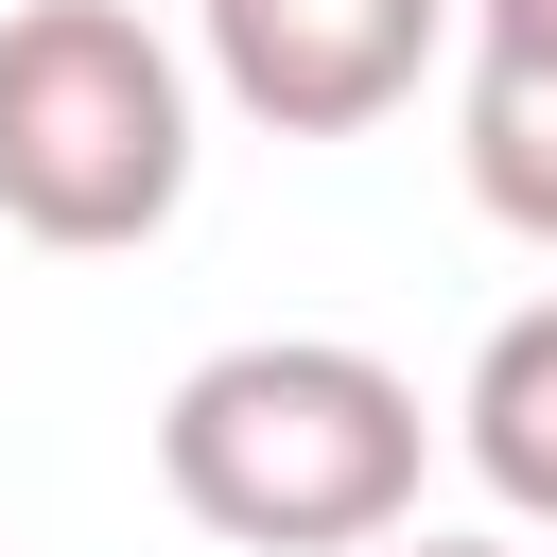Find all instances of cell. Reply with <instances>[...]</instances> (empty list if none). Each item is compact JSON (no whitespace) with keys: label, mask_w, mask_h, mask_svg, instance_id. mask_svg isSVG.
Here are the masks:
<instances>
[{"label":"cell","mask_w":557,"mask_h":557,"mask_svg":"<svg viewBox=\"0 0 557 557\" xmlns=\"http://www.w3.org/2000/svg\"><path fill=\"white\" fill-rule=\"evenodd\" d=\"M418 383L348 331H244L157 400V487L244 557H383L418 522Z\"/></svg>","instance_id":"cell-1"},{"label":"cell","mask_w":557,"mask_h":557,"mask_svg":"<svg viewBox=\"0 0 557 557\" xmlns=\"http://www.w3.org/2000/svg\"><path fill=\"white\" fill-rule=\"evenodd\" d=\"M191 209V70L139 0L0 17V226L52 261H122Z\"/></svg>","instance_id":"cell-2"},{"label":"cell","mask_w":557,"mask_h":557,"mask_svg":"<svg viewBox=\"0 0 557 557\" xmlns=\"http://www.w3.org/2000/svg\"><path fill=\"white\" fill-rule=\"evenodd\" d=\"M453 17L470 0H191L209 87L261 139H366L383 104H418V70H435Z\"/></svg>","instance_id":"cell-3"},{"label":"cell","mask_w":557,"mask_h":557,"mask_svg":"<svg viewBox=\"0 0 557 557\" xmlns=\"http://www.w3.org/2000/svg\"><path fill=\"white\" fill-rule=\"evenodd\" d=\"M453 435H470V470H487V505H505V522H557V296H522V313L470 348Z\"/></svg>","instance_id":"cell-4"},{"label":"cell","mask_w":557,"mask_h":557,"mask_svg":"<svg viewBox=\"0 0 557 557\" xmlns=\"http://www.w3.org/2000/svg\"><path fill=\"white\" fill-rule=\"evenodd\" d=\"M453 157H470V209H487V226L557 244V52H487V35H470Z\"/></svg>","instance_id":"cell-5"},{"label":"cell","mask_w":557,"mask_h":557,"mask_svg":"<svg viewBox=\"0 0 557 557\" xmlns=\"http://www.w3.org/2000/svg\"><path fill=\"white\" fill-rule=\"evenodd\" d=\"M470 35L487 52H557V0H470Z\"/></svg>","instance_id":"cell-6"},{"label":"cell","mask_w":557,"mask_h":557,"mask_svg":"<svg viewBox=\"0 0 557 557\" xmlns=\"http://www.w3.org/2000/svg\"><path fill=\"white\" fill-rule=\"evenodd\" d=\"M383 557H505V540H383Z\"/></svg>","instance_id":"cell-7"}]
</instances>
